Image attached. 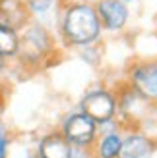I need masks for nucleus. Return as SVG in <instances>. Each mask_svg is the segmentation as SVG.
<instances>
[{"instance_id":"6e6552de","label":"nucleus","mask_w":157,"mask_h":158,"mask_svg":"<svg viewBox=\"0 0 157 158\" xmlns=\"http://www.w3.org/2000/svg\"><path fill=\"white\" fill-rule=\"evenodd\" d=\"M49 35H47V31L43 27H39V25H33V27H29L25 31V37H23V43L20 41V46H25L27 50H35L37 54H41L45 52L47 48H49Z\"/></svg>"},{"instance_id":"f257e3e1","label":"nucleus","mask_w":157,"mask_h":158,"mask_svg":"<svg viewBox=\"0 0 157 158\" xmlns=\"http://www.w3.org/2000/svg\"><path fill=\"white\" fill-rule=\"evenodd\" d=\"M62 33L72 44H89L101 35V21L89 4H72L62 18Z\"/></svg>"},{"instance_id":"f8f14e48","label":"nucleus","mask_w":157,"mask_h":158,"mask_svg":"<svg viewBox=\"0 0 157 158\" xmlns=\"http://www.w3.org/2000/svg\"><path fill=\"white\" fill-rule=\"evenodd\" d=\"M4 139H2V135H0V156H4Z\"/></svg>"},{"instance_id":"423d86ee","label":"nucleus","mask_w":157,"mask_h":158,"mask_svg":"<svg viewBox=\"0 0 157 158\" xmlns=\"http://www.w3.org/2000/svg\"><path fill=\"white\" fill-rule=\"evenodd\" d=\"M153 145L144 135H128L120 143V151L116 158H151Z\"/></svg>"},{"instance_id":"f03ea898","label":"nucleus","mask_w":157,"mask_h":158,"mask_svg":"<svg viewBox=\"0 0 157 158\" xmlns=\"http://www.w3.org/2000/svg\"><path fill=\"white\" fill-rule=\"evenodd\" d=\"M82 110L95 123H105L114 114V98L107 91H93L83 98Z\"/></svg>"},{"instance_id":"9b49d317","label":"nucleus","mask_w":157,"mask_h":158,"mask_svg":"<svg viewBox=\"0 0 157 158\" xmlns=\"http://www.w3.org/2000/svg\"><path fill=\"white\" fill-rule=\"evenodd\" d=\"M52 6V0H27V8L33 14H45Z\"/></svg>"},{"instance_id":"4468645a","label":"nucleus","mask_w":157,"mask_h":158,"mask_svg":"<svg viewBox=\"0 0 157 158\" xmlns=\"http://www.w3.org/2000/svg\"><path fill=\"white\" fill-rule=\"evenodd\" d=\"M122 2H128V0H122Z\"/></svg>"},{"instance_id":"20e7f679","label":"nucleus","mask_w":157,"mask_h":158,"mask_svg":"<svg viewBox=\"0 0 157 158\" xmlns=\"http://www.w3.org/2000/svg\"><path fill=\"white\" fill-rule=\"evenodd\" d=\"M64 137L72 145H89L95 139V122L85 114H74L64 123Z\"/></svg>"},{"instance_id":"ddd939ff","label":"nucleus","mask_w":157,"mask_h":158,"mask_svg":"<svg viewBox=\"0 0 157 158\" xmlns=\"http://www.w3.org/2000/svg\"><path fill=\"white\" fill-rule=\"evenodd\" d=\"M2 58H4V56H2V54H0V69L4 68V60H2Z\"/></svg>"},{"instance_id":"9d476101","label":"nucleus","mask_w":157,"mask_h":158,"mask_svg":"<svg viewBox=\"0 0 157 158\" xmlns=\"http://www.w3.org/2000/svg\"><path fill=\"white\" fill-rule=\"evenodd\" d=\"M120 143H122L120 135H116V133L107 135L99 143V158H116V154L120 151Z\"/></svg>"},{"instance_id":"39448f33","label":"nucleus","mask_w":157,"mask_h":158,"mask_svg":"<svg viewBox=\"0 0 157 158\" xmlns=\"http://www.w3.org/2000/svg\"><path fill=\"white\" fill-rule=\"evenodd\" d=\"M134 89L146 98H157V62L138 64L130 73Z\"/></svg>"},{"instance_id":"1a4fd4ad","label":"nucleus","mask_w":157,"mask_h":158,"mask_svg":"<svg viewBox=\"0 0 157 158\" xmlns=\"http://www.w3.org/2000/svg\"><path fill=\"white\" fill-rule=\"evenodd\" d=\"M20 50V37L14 25L0 21V54L2 56H14Z\"/></svg>"},{"instance_id":"7ed1b4c3","label":"nucleus","mask_w":157,"mask_h":158,"mask_svg":"<svg viewBox=\"0 0 157 158\" xmlns=\"http://www.w3.org/2000/svg\"><path fill=\"white\" fill-rule=\"evenodd\" d=\"M101 27L109 31H119L128 21V8L122 0H99L95 6Z\"/></svg>"},{"instance_id":"0eeeda50","label":"nucleus","mask_w":157,"mask_h":158,"mask_svg":"<svg viewBox=\"0 0 157 158\" xmlns=\"http://www.w3.org/2000/svg\"><path fill=\"white\" fill-rule=\"evenodd\" d=\"M39 156L41 158H72V145L66 137L52 133L47 135L39 145Z\"/></svg>"}]
</instances>
